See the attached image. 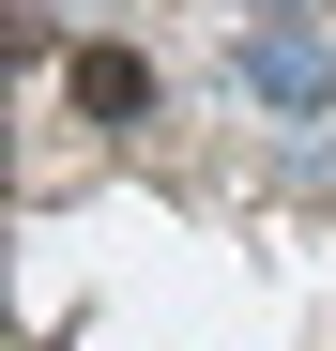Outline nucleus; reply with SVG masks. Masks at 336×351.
Returning <instances> with one entry per match:
<instances>
[{
  "label": "nucleus",
  "instance_id": "nucleus-2",
  "mask_svg": "<svg viewBox=\"0 0 336 351\" xmlns=\"http://www.w3.org/2000/svg\"><path fill=\"white\" fill-rule=\"evenodd\" d=\"M153 62H138V46H107V31H77V62H62V107H77V123H153Z\"/></svg>",
  "mask_w": 336,
  "mask_h": 351
},
{
  "label": "nucleus",
  "instance_id": "nucleus-1",
  "mask_svg": "<svg viewBox=\"0 0 336 351\" xmlns=\"http://www.w3.org/2000/svg\"><path fill=\"white\" fill-rule=\"evenodd\" d=\"M214 77L260 92V107H291V123H336V16H245Z\"/></svg>",
  "mask_w": 336,
  "mask_h": 351
}]
</instances>
